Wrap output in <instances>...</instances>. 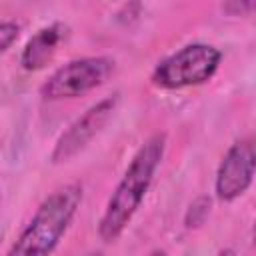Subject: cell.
I'll list each match as a JSON object with an SVG mask.
<instances>
[{
    "instance_id": "obj_10",
    "label": "cell",
    "mask_w": 256,
    "mask_h": 256,
    "mask_svg": "<svg viewBox=\"0 0 256 256\" xmlns=\"http://www.w3.org/2000/svg\"><path fill=\"white\" fill-rule=\"evenodd\" d=\"M256 4L254 2H228V4H222V8L224 10H232V8H236V12L234 14H238V12H248V10H252Z\"/></svg>"
},
{
    "instance_id": "obj_3",
    "label": "cell",
    "mask_w": 256,
    "mask_h": 256,
    "mask_svg": "<svg viewBox=\"0 0 256 256\" xmlns=\"http://www.w3.org/2000/svg\"><path fill=\"white\" fill-rule=\"evenodd\" d=\"M222 62V52L210 44H188L164 58L152 72V84L164 90H180L208 82Z\"/></svg>"
},
{
    "instance_id": "obj_9",
    "label": "cell",
    "mask_w": 256,
    "mask_h": 256,
    "mask_svg": "<svg viewBox=\"0 0 256 256\" xmlns=\"http://www.w3.org/2000/svg\"><path fill=\"white\" fill-rule=\"evenodd\" d=\"M20 34V26L16 22H0V56L16 42Z\"/></svg>"
},
{
    "instance_id": "obj_5",
    "label": "cell",
    "mask_w": 256,
    "mask_h": 256,
    "mask_svg": "<svg viewBox=\"0 0 256 256\" xmlns=\"http://www.w3.org/2000/svg\"><path fill=\"white\" fill-rule=\"evenodd\" d=\"M120 94H112V96H106L102 98L100 102L92 104L82 116H78L66 132L60 134V138L56 140V146L52 150V162L54 164H62V162H68L70 158H74L80 150H84L90 140L100 134V130L108 124V120L114 116L116 112V106H118V98Z\"/></svg>"
},
{
    "instance_id": "obj_6",
    "label": "cell",
    "mask_w": 256,
    "mask_h": 256,
    "mask_svg": "<svg viewBox=\"0 0 256 256\" xmlns=\"http://www.w3.org/2000/svg\"><path fill=\"white\" fill-rule=\"evenodd\" d=\"M254 170H256V152L252 140L234 142L220 160L214 182L216 196L224 202H232L238 196H242L252 184Z\"/></svg>"
},
{
    "instance_id": "obj_12",
    "label": "cell",
    "mask_w": 256,
    "mask_h": 256,
    "mask_svg": "<svg viewBox=\"0 0 256 256\" xmlns=\"http://www.w3.org/2000/svg\"><path fill=\"white\" fill-rule=\"evenodd\" d=\"M148 256H168V254H166V250H160V248H156V250H152Z\"/></svg>"
},
{
    "instance_id": "obj_2",
    "label": "cell",
    "mask_w": 256,
    "mask_h": 256,
    "mask_svg": "<svg viewBox=\"0 0 256 256\" xmlns=\"http://www.w3.org/2000/svg\"><path fill=\"white\" fill-rule=\"evenodd\" d=\"M82 202V186L66 184L42 200L6 256H50Z\"/></svg>"
},
{
    "instance_id": "obj_13",
    "label": "cell",
    "mask_w": 256,
    "mask_h": 256,
    "mask_svg": "<svg viewBox=\"0 0 256 256\" xmlns=\"http://www.w3.org/2000/svg\"><path fill=\"white\" fill-rule=\"evenodd\" d=\"M88 256H100V254H88Z\"/></svg>"
},
{
    "instance_id": "obj_1",
    "label": "cell",
    "mask_w": 256,
    "mask_h": 256,
    "mask_svg": "<svg viewBox=\"0 0 256 256\" xmlns=\"http://www.w3.org/2000/svg\"><path fill=\"white\" fill-rule=\"evenodd\" d=\"M164 150H166V134L158 132L150 136L132 156L122 180L108 198L104 214L98 222V234L104 242L118 240V236L124 232V228L140 208L152 184L154 172L162 162Z\"/></svg>"
},
{
    "instance_id": "obj_11",
    "label": "cell",
    "mask_w": 256,
    "mask_h": 256,
    "mask_svg": "<svg viewBox=\"0 0 256 256\" xmlns=\"http://www.w3.org/2000/svg\"><path fill=\"white\" fill-rule=\"evenodd\" d=\"M218 256H236V252H234L232 248H226V250H220Z\"/></svg>"
},
{
    "instance_id": "obj_7",
    "label": "cell",
    "mask_w": 256,
    "mask_h": 256,
    "mask_svg": "<svg viewBox=\"0 0 256 256\" xmlns=\"http://www.w3.org/2000/svg\"><path fill=\"white\" fill-rule=\"evenodd\" d=\"M66 28L62 24H50L40 28L24 46L22 56H20V64L24 70L34 72L44 68L56 54L60 42L64 40Z\"/></svg>"
},
{
    "instance_id": "obj_4",
    "label": "cell",
    "mask_w": 256,
    "mask_h": 256,
    "mask_svg": "<svg viewBox=\"0 0 256 256\" xmlns=\"http://www.w3.org/2000/svg\"><path fill=\"white\" fill-rule=\"evenodd\" d=\"M114 72V60L108 56H86L60 66L42 86L44 100H64L82 96L102 86Z\"/></svg>"
},
{
    "instance_id": "obj_8",
    "label": "cell",
    "mask_w": 256,
    "mask_h": 256,
    "mask_svg": "<svg viewBox=\"0 0 256 256\" xmlns=\"http://www.w3.org/2000/svg\"><path fill=\"white\" fill-rule=\"evenodd\" d=\"M210 210H212V200L210 196H198L186 210L184 214V224L186 228H200L206 218L210 216Z\"/></svg>"
}]
</instances>
